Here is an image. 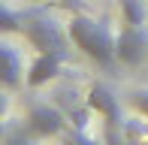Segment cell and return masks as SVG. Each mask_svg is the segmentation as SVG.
I'll use <instances>...</instances> for the list:
<instances>
[{
  "mask_svg": "<svg viewBox=\"0 0 148 145\" xmlns=\"http://www.w3.org/2000/svg\"><path fill=\"white\" fill-rule=\"evenodd\" d=\"M66 34H70V42L85 57H91L103 72H115L118 51H115V36H112L106 18H91V15H82V12H73Z\"/></svg>",
  "mask_w": 148,
  "mask_h": 145,
  "instance_id": "obj_1",
  "label": "cell"
},
{
  "mask_svg": "<svg viewBox=\"0 0 148 145\" xmlns=\"http://www.w3.org/2000/svg\"><path fill=\"white\" fill-rule=\"evenodd\" d=\"M21 36L27 39L36 51H66V55H70V49H66L70 34H64L42 9H27V12H24Z\"/></svg>",
  "mask_w": 148,
  "mask_h": 145,
  "instance_id": "obj_2",
  "label": "cell"
},
{
  "mask_svg": "<svg viewBox=\"0 0 148 145\" xmlns=\"http://www.w3.org/2000/svg\"><path fill=\"white\" fill-rule=\"evenodd\" d=\"M85 106L103 118V124H106V139H118V136H121V127H124L121 103H118V97L112 94L106 85H100V82L91 85L88 97H85Z\"/></svg>",
  "mask_w": 148,
  "mask_h": 145,
  "instance_id": "obj_3",
  "label": "cell"
},
{
  "mask_svg": "<svg viewBox=\"0 0 148 145\" xmlns=\"http://www.w3.org/2000/svg\"><path fill=\"white\" fill-rule=\"evenodd\" d=\"M115 51H118V64L124 67H139L148 55V34L145 27H121V34L115 36Z\"/></svg>",
  "mask_w": 148,
  "mask_h": 145,
  "instance_id": "obj_4",
  "label": "cell"
},
{
  "mask_svg": "<svg viewBox=\"0 0 148 145\" xmlns=\"http://www.w3.org/2000/svg\"><path fill=\"white\" fill-rule=\"evenodd\" d=\"M64 64H66V51H36V57L27 67V76H24L27 88H42V85L55 82L64 72Z\"/></svg>",
  "mask_w": 148,
  "mask_h": 145,
  "instance_id": "obj_5",
  "label": "cell"
},
{
  "mask_svg": "<svg viewBox=\"0 0 148 145\" xmlns=\"http://www.w3.org/2000/svg\"><path fill=\"white\" fill-rule=\"evenodd\" d=\"M64 115L49 106V103H30L27 109V130L33 139H49V136H58L64 130Z\"/></svg>",
  "mask_w": 148,
  "mask_h": 145,
  "instance_id": "obj_6",
  "label": "cell"
},
{
  "mask_svg": "<svg viewBox=\"0 0 148 145\" xmlns=\"http://www.w3.org/2000/svg\"><path fill=\"white\" fill-rule=\"evenodd\" d=\"M0 55H3V70H0V82H3L6 91H15L21 85V72H24V64L18 57V51L12 49L9 42L0 45Z\"/></svg>",
  "mask_w": 148,
  "mask_h": 145,
  "instance_id": "obj_7",
  "label": "cell"
},
{
  "mask_svg": "<svg viewBox=\"0 0 148 145\" xmlns=\"http://www.w3.org/2000/svg\"><path fill=\"white\" fill-rule=\"evenodd\" d=\"M118 6H121V24H127V27H142L145 24L142 0H118Z\"/></svg>",
  "mask_w": 148,
  "mask_h": 145,
  "instance_id": "obj_8",
  "label": "cell"
},
{
  "mask_svg": "<svg viewBox=\"0 0 148 145\" xmlns=\"http://www.w3.org/2000/svg\"><path fill=\"white\" fill-rule=\"evenodd\" d=\"M21 27H24V9L18 12V9H12L9 3L3 6V18H0V30L3 34H21Z\"/></svg>",
  "mask_w": 148,
  "mask_h": 145,
  "instance_id": "obj_9",
  "label": "cell"
},
{
  "mask_svg": "<svg viewBox=\"0 0 148 145\" xmlns=\"http://www.w3.org/2000/svg\"><path fill=\"white\" fill-rule=\"evenodd\" d=\"M130 106L139 112V115H145L148 118V88H136L130 94Z\"/></svg>",
  "mask_w": 148,
  "mask_h": 145,
  "instance_id": "obj_10",
  "label": "cell"
},
{
  "mask_svg": "<svg viewBox=\"0 0 148 145\" xmlns=\"http://www.w3.org/2000/svg\"><path fill=\"white\" fill-rule=\"evenodd\" d=\"M39 3H58V6H64V9H70V12H82V0H39Z\"/></svg>",
  "mask_w": 148,
  "mask_h": 145,
  "instance_id": "obj_11",
  "label": "cell"
}]
</instances>
